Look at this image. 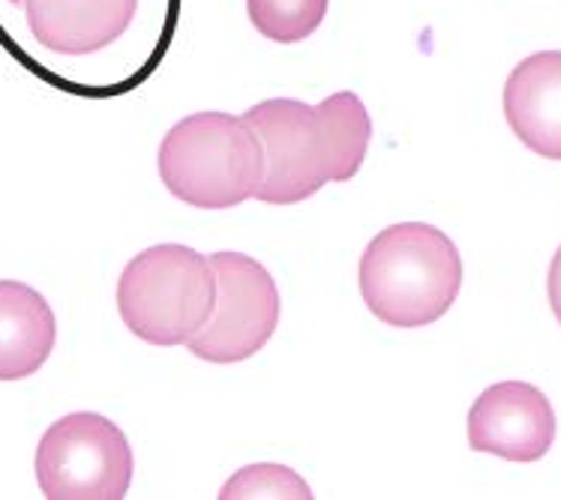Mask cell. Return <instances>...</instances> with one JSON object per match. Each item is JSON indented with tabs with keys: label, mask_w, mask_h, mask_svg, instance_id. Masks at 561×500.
I'll use <instances>...</instances> for the list:
<instances>
[{
	"label": "cell",
	"mask_w": 561,
	"mask_h": 500,
	"mask_svg": "<svg viewBox=\"0 0 561 500\" xmlns=\"http://www.w3.org/2000/svg\"><path fill=\"white\" fill-rule=\"evenodd\" d=\"M27 27L55 55H93L117 43L133 24L138 0H22Z\"/></svg>",
	"instance_id": "obj_9"
},
{
	"label": "cell",
	"mask_w": 561,
	"mask_h": 500,
	"mask_svg": "<svg viewBox=\"0 0 561 500\" xmlns=\"http://www.w3.org/2000/svg\"><path fill=\"white\" fill-rule=\"evenodd\" d=\"M504 120L540 160L561 162V51L519 60L504 81Z\"/></svg>",
	"instance_id": "obj_8"
},
{
	"label": "cell",
	"mask_w": 561,
	"mask_h": 500,
	"mask_svg": "<svg viewBox=\"0 0 561 500\" xmlns=\"http://www.w3.org/2000/svg\"><path fill=\"white\" fill-rule=\"evenodd\" d=\"M34 467L48 500H124L136 458L117 422L79 410L48 426Z\"/></svg>",
	"instance_id": "obj_4"
},
{
	"label": "cell",
	"mask_w": 561,
	"mask_h": 500,
	"mask_svg": "<svg viewBox=\"0 0 561 500\" xmlns=\"http://www.w3.org/2000/svg\"><path fill=\"white\" fill-rule=\"evenodd\" d=\"M321 138L328 148V174L333 183H345L355 177L367 160L373 120L367 105L352 91H340L316 105Z\"/></svg>",
	"instance_id": "obj_11"
},
{
	"label": "cell",
	"mask_w": 561,
	"mask_h": 500,
	"mask_svg": "<svg viewBox=\"0 0 561 500\" xmlns=\"http://www.w3.org/2000/svg\"><path fill=\"white\" fill-rule=\"evenodd\" d=\"M243 120L255 129L264 153V177L255 198L264 205H300L319 193L328 174V148L316 105L300 100H264Z\"/></svg>",
	"instance_id": "obj_6"
},
{
	"label": "cell",
	"mask_w": 561,
	"mask_h": 500,
	"mask_svg": "<svg viewBox=\"0 0 561 500\" xmlns=\"http://www.w3.org/2000/svg\"><path fill=\"white\" fill-rule=\"evenodd\" d=\"M360 296L388 327L417 330L445 318L462 288V258L445 231L400 222L378 231L357 267Z\"/></svg>",
	"instance_id": "obj_1"
},
{
	"label": "cell",
	"mask_w": 561,
	"mask_h": 500,
	"mask_svg": "<svg viewBox=\"0 0 561 500\" xmlns=\"http://www.w3.org/2000/svg\"><path fill=\"white\" fill-rule=\"evenodd\" d=\"M217 276L205 255L181 243L138 252L117 279V312L148 345H186L214 315Z\"/></svg>",
	"instance_id": "obj_3"
},
{
	"label": "cell",
	"mask_w": 561,
	"mask_h": 500,
	"mask_svg": "<svg viewBox=\"0 0 561 500\" xmlns=\"http://www.w3.org/2000/svg\"><path fill=\"white\" fill-rule=\"evenodd\" d=\"M547 296H550V309L556 321L561 324V246L559 252L552 255L550 274H547Z\"/></svg>",
	"instance_id": "obj_14"
},
{
	"label": "cell",
	"mask_w": 561,
	"mask_h": 500,
	"mask_svg": "<svg viewBox=\"0 0 561 500\" xmlns=\"http://www.w3.org/2000/svg\"><path fill=\"white\" fill-rule=\"evenodd\" d=\"M312 500L310 486L298 477L291 467L274 465V462H259V465L241 467L234 477L222 486L219 500Z\"/></svg>",
	"instance_id": "obj_13"
},
{
	"label": "cell",
	"mask_w": 561,
	"mask_h": 500,
	"mask_svg": "<svg viewBox=\"0 0 561 500\" xmlns=\"http://www.w3.org/2000/svg\"><path fill=\"white\" fill-rule=\"evenodd\" d=\"M331 0H247L252 27L279 46H295L319 31Z\"/></svg>",
	"instance_id": "obj_12"
},
{
	"label": "cell",
	"mask_w": 561,
	"mask_h": 500,
	"mask_svg": "<svg viewBox=\"0 0 561 500\" xmlns=\"http://www.w3.org/2000/svg\"><path fill=\"white\" fill-rule=\"evenodd\" d=\"M58 321L31 284L0 279V381L36 375L55 351Z\"/></svg>",
	"instance_id": "obj_10"
},
{
	"label": "cell",
	"mask_w": 561,
	"mask_h": 500,
	"mask_svg": "<svg viewBox=\"0 0 561 500\" xmlns=\"http://www.w3.org/2000/svg\"><path fill=\"white\" fill-rule=\"evenodd\" d=\"M556 441V410L550 398L526 381L486 387L469 410V446L504 462H538Z\"/></svg>",
	"instance_id": "obj_7"
},
{
	"label": "cell",
	"mask_w": 561,
	"mask_h": 500,
	"mask_svg": "<svg viewBox=\"0 0 561 500\" xmlns=\"http://www.w3.org/2000/svg\"><path fill=\"white\" fill-rule=\"evenodd\" d=\"M157 168L165 189L184 205L229 210L255 198L262 186V141L243 117L190 114L165 132Z\"/></svg>",
	"instance_id": "obj_2"
},
{
	"label": "cell",
	"mask_w": 561,
	"mask_h": 500,
	"mask_svg": "<svg viewBox=\"0 0 561 500\" xmlns=\"http://www.w3.org/2000/svg\"><path fill=\"white\" fill-rule=\"evenodd\" d=\"M207 261L217 276V303L186 348L205 363H243L262 351L279 327V288L262 264L241 252H217Z\"/></svg>",
	"instance_id": "obj_5"
},
{
	"label": "cell",
	"mask_w": 561,
	"mask_h": 500,
	"mask_svg": "<svg viewBox=\"0 0 561 500\" xmlns=\"http://www.w3.org/2000/svg\"><path fill=\"white\" fill-rule=\"evenodd\" d=\"M10 3H15V7H19V3H22V0H10Z\"/></svg>",
	"instance_id": "obj_15"
}]
</instances>
